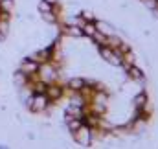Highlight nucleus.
<instances>
[{"instance_id": "nucleus-1", "label": "nucleus", "mask_w": 158, "mask_h": 149, "mask_svg": "<svg viewBox=\"0 0 158 149\" xmlns=\"http://www.w3.org/2000/svg\"><path fill=\"white\" fill-rule=\"evenodd\" d=\"M99 52H101L103 59H107L110 65H121V57H118V55H116L112 50H109V48H101Z\"/></svg>"}, {"instance_id": "nucleus-2", "label": "nucleus", "mask_w": 158, "mask_h": 149, "mask_svg": "<svg viewBox=\"0 0 158 149\" xmlns=\"http://www.w3.org/2000/svg\"><path fill=\"white\" fill-rule=\"evenodd\" d=\"M30 105H31L33 111L39 112V111H42V109H46V98H44V96H37L35 100H31Z\"/></svg>"}, {"instance_id": "nucleus-3", "label": "nucleus", "mask_w": 158, "mask_h": 149, "mask_svg": "<svg viewBox=\"0 0 158 149\" xmlns=\"http://www.w3.org/2000/svg\"><path fill=\"white\" fill-rule=\"evenodd\" d=\"M77 133V142L81 144V146H88V142H90V138H88V129H77L76 131Z\"/></svg>"}, {"instance_id": "nucleus-4", "label": "nucleus", "mask_w": 158, "mask_h": 149, "mask_svg": "<svg viewBox=\"0 0 158 149\" xmlns=\"http://www.w3.org/2000/svg\"><path fill=\"white\" fill-rule=\"evenodd\" d=\"M33 70H37V65L31 63V61H24V65L20 66V72L22 74H31Z\"/></svg>"}, {"instance_id": "nucleus-5", "label": "nucleus", "mask_w": 158, "mask_h": 149, "mask_svg": "<svg viewBox=\"0 0 158 149\" xmlns=\"http://www.w3.org/2000/svg\"><path fill=\"white\" fill-rule=\"evenodd\" d=\"M96 26H98V30H99V32H103V33H107V35H112V30H110V26H109V24H105V22H98Z\"/></svg>"}, {"instance_id": "nucleus-6", "label": "nucleus", "mask_w": 158, "mask_h": 149, "mask_svg": "<svg viewBox=\"0 0 158 149\" xmlns=\"http://www.w3.org/2000/svg\"><path fill=\"white\" fill-rule=\"evenodd\" d=\"M83 85H85V81H83V79H72V81H70V87H72L74 90L83 88Z\"/></svg>"}, {"instance_id": "nucleus-7", "label": "nucleus", "mask_w": 158, "mask_h": 149, "mask_svg": "<svg viewBox=\"0 0 158 149\" xmlns=\"http://www.w3.org/2000/svg\"><path fill=\"white\" fill-rule=\"evenodd\" d=\"M83 33H86V35H94V33H96V26L86 24V26H85V30H83Z\"/></svg>"}, {"instance_id": "nucleus-8", "label": "nucleus", "mask_w": 158, "mask_h": 149, "mask_svg": "<svg viewBox=\"0 0 158 149\" xmlns=\"http://www.w3.org/2000/svg\"><path fill=\"white\" fill-rule=\"evenodd\" d=\"M143 103H145V96H143V94H140V96L134 98V105H136V107H142Z\"/></svg>"}, {"instance_id": "nucleus-9", "label": "nucleus", "mask_w": 158, "mask_h": 149, "mask_svg": "<svg viewBox=\"0 0 158 149\" xmlns=\"http://www.w3.org/2000/svg\"><path fill=\"white\" fill-rule=\"evenodd\" d=\"M39 9L42 11V13H46V11L50 13V2H46V0H44V2H40V4H39Z\"/></svg>"}, {"instance_id": "nucleus-10", "label": "nucleus", "mask_w": 158, "mask_h": 149, "mask_svg": "<svg viewBox=\"0 0 158 149\" xmlns=\"http://www.w3.org/2000/svg\"><path fill=\"white\" fill-rule=\"evenodd\" d=\"M131 74H132V77H136V79H142V72L138 68H131Z\"/></svg>"}, {"instance_id": "nucleus-11", "label": "nucleus", "mask_w": 158, "mask_h": 149, "mask_svg": "<svg viewBox=\"0 0 158 149\" xmlns=\"http://www.w3.org/2000/svg\"><path fill=\"white\" fill-rule=\"evenodd\" d=\"M50 96H52V98H57V96H59V88L52 87V88H50Z\"/></svg>"}, {"instance_id": "nucleus-12", "label": "nucleus", "mask_w": 158, "mask_h": 149, "mask_svg": "<svg viewBox=\"0 0 158 149\" xmlns=\"http://www.w3.org/2000/svg\"><path fill=\"white\" fill-rule=\"evenodd\" d=\"M68 125H70V129H72V131H77V129H79V121H70Z\"/></svg>"}]
</instances>
